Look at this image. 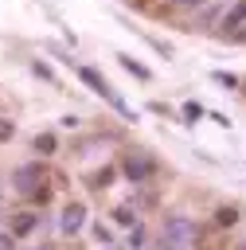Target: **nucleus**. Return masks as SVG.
I'll list each match as a JSON object with an SVG mask.
<instances>
[{
    "label": "nucleus",
    "instance_id": "f257e3e1",
    "mask_svg": "<svg viewBox=\"0 0 246 250\" xmlns=\"http://www.w3.org/2000/svg\"><path fill=\"white\" fill-rule=\"evenodd\" d=\"M78 78H82V82H86L98 98H105V102H109V105H113L125 121H137V109H129V105H125V98H121V94H117V90H113V86H109V82H105L94 66H78Z\"/></svg>",
    "mask_w": 246,
    "mask_h": 250
},
{
    "label": "nucleus",
    "instance_id": "f03ea898",
    "mask_svg": "<svg viewBox=\"0 0 246 250\" xmlns=\"http://www.w3.org/2000/svg\"><path fill=\"white\" fill-rule=\"evenodd\" d=\"M121 172H125L129 184H148L156 176V160H148L144 152H125L121 156Z\"/></svg>",
    "mask_w": 246,
    "mask_h": 250
},
{
    "label": "nucleus",
    "instance_id": "7ed1b4c3",
    "mask_svg": "<svg viewBox=\"0 0 246 250\" xmlns=\"http://www.w3.org/2000/svg\"><path fill=\"white\" fill-rule=\"evenodd\" d=\"M191 238H199V227L187 219V215H168L164 219V242L176 250L180 242H191Z\"/></svg>",
    "mask_w": 246,
    "mask_h": 250
},
{
    "label": "nucleus",
    "instance_id": "20e7f679",
    "mask_svg": "<svg viewBox=\"0 0 246 250\" xmlns=\"http://www.w3.org/2000/svg\"><path fill=\"white\" fill-rule=\"evenodd\" d=\"M43 180H47V172H43V164H39V160H27V164L12 168V188H16V191H27V195H31Z\"/></svg>",
    "mask_w": 246,
    "mask_h": 250
},
{
    "label": "nucleus",
    "instance_id": "39448f33",
    "mask_svg": "<svg viewBox=\"0 0 246 250\" xmlns=\"http://www.w3.org/2000/svg\"><path fill=\"white\" fill-rule=\"evenodd\" d=\"M82 223H86V203H82V199H70V203L62 207V219H59L62 234H78Z\"/></svg>",
    "mask_w": 246,
    "mask_h": 250
},
{
    "label": "nucleus",
    "instance_id": "423d86ee",
    "mask_svg": "<svg viewBox=\"0 0 246 250\" xmlns=\"http://www.w3.org/2000/svg\"><path fill=\"white\" fill-rule=\"evenodd\" d=\"M246 23V0H234L226 12H223V20H219V27H223V35H234L238 27Z\"/></svg>",
    "mask_w": 246,
    "mask_h": 250
},
{
    "label": "nucleus",
    "instance_id": "0eeeda50",
    "mask_svg": "<svg viewBox=\"0 0 246 250\" xmlns=\"http://www.w3.org/2000/svg\"><path fill=\"white\" fill-rule=\"evenodd\" d=\"M35 227H39V215H35V211H20V215L12 219V227H8V234H12V238H27Z\"/></svg>",
    "mask_w": 246,
    "mask_h": 250
},
{
    "label": "nucleus",
    "instance_id": "6e6552de",
    "mask_svg": "<svg viewBox=\"0 0 246 250\" xmlns=\"http://www.w3.org/2000/svg\"><path fill=\"white\" fill-rule=\"evenodd\" d=\"M117 62H121V66H125V70H129L133 78H141V82H152V70H148L144 62H137L133 55H117Z\"/></svg>",
    "mask_w": 246,
    "mask_h": 250
},
{
    "label": "nucleus",
    "instance_id": "1a4fd4ad",
    "mask_svg": "<svg viewBox=\"0 0 246 250\" xmlns=\"http://www.w3.org/2000/svg\"><path fill=\"white\" fill-rule=\"evenodd\" d=\"M113 223H117V227H137V223H141V219H137V207H133V203H117V207H113Z\"/></svg>",
    "mask_w": 246,
    "mask_h": 250
},
{
    "label": "nucleus",
    "instance_id": "9d476101",
    "mask_svg": "<svg viewBox=\"0 0 246 250\" xmlns=\"http://www.w3.org/2000/svg\"><path fill=\"white\" fill-rule=\"evenodd\" d=\"M35 152L39 156H55L59 152V137L55 133H35Z\"/></svg>",
    "mask_w": 246,
    "mask_h": 250
},
{
    "label": "nucleus",
    "instance_id": "9b49d317",
    "mask_svg": "<svg viewBox=\"0 0 246 250\" xmlns=\"http://www.w3.org/2000/svg\"><path fill=\"white\" fill-rule=\"evenodd\" d=\"M215 223H219V227H234V223H238V207H234V203L215 207Z\"/></svg>",
    "mask_w": 246,
    "mask_h": 250
},
{
    "label": "nucleus",
    "instance_id": "f8f14e48",
    "mask_svg": "<svg viewBox=\"0 0 246 250\" xmlns=\"http://www.w3.org/2000/svg\"><path fill=\"white\" fill-rule=\"evenodd\" d=\"M31 70H35V74H39L43 82H51V86H59V74H55V70H51V66L43 62V59H35V62H31Z\"/></svg>",
    "mask_w": 246,
    "mask_h": 250
},
{
    "label": "nucleus",
    "instance_id": "ddd939ff",
    "mask_svg": "<svg viewBox=\"0 0 246 250\" xmlns=\"http://www.w3.org/2000/svg\"><path fill=\"white\" fill-rule=\"evenodd\" d=\"M203 117V105L199 102H184V125H195Z\"/></svg>",
    "mask_w": 246,
    "mask_h": 250
},
{
    "label": "nucleus",
    "instance_id": "4468645a",
    "mask_svg": "<svg viewBox=\"0 0 246 250\" xmlns=\"http://www.w3.org/2000/svg\"><path fill=\"white\" fill-rule=\"evenodd\" d=\"M109 180H113V168H102V172H94V176H90V188H98V191H102V188H109Z\"/></svg>",
    "mask_w": 246,
    "mask_h": 250
},
{
    "label": "nucleus",
    "instance_id": "2eb2a0df",
    "mask_svg": "<svg viewBox=\"0 0 246 250\" xmlns=\"http://www.w3.org/2000/svg\"><path fill=\"white\" fill-rule=\"evenodd\" d=\"M94 238H98L102 246H117V242H113V230H109L105 223H94Z\"/></svg>",
    "mask_w": 246,
    "mask_h": 250
},
{
    "label": "nucleus",
    "instance_id": "dca6fc26",
    "mask_svg": "<svg viewBox=\"0 0 246 250\" xmlns=\"http://www.w3.org/2000/svg\"><path fill=\"white\" fill-rule=\"evenodd\" d=\"M141 246H144V223L129 227V250H141Z\"/></svg>",
    "mask_w": 246,
    "mask_h": 250
},
{
    "label": "nucleus",
    "instance_id": "f3484780",
    "mask_svg": "<svg viewBox=\"0 0 246 250\" xmlns=\"http://www.w3.org/2000/svg\"><path fill=\"white\" fill-rule=\"evenodd\" d=\"M211 78H215L219 86H226V90H234V86H238V74H226V70H211Z\"/></svg>",
    "mask_w": 246,
    "mask_h": 250
},
{
    "label": "nucleus",
    "instance_id": "a211bd4d",
    "mask_svg": "<svg viewBox=\"0 0 246 250\" xmlns=\"http://www.w3.org/2000/svg\"><path fill=\"white\" fill-rule=\"evenodd\" d=\"M12 137H16V121H12V117H0V145L12 141Z\"/></svg>",
    "mask_w": 246,
    "mask_h": 250
},
{
    "label": "nucleus",
    "instance_id": "6ab92c4d",
    "mask_svg": "<svg viewBox=\"0 0 246 250\" xmlns=\"http://www.w3.org/2000/svg\"><path fill=\"white\" fill-rule=\"evenodd\" d=\"M0 250H16V238L8 230H0Z\"/></svg>",
    "mask_w": 246,
    "mask_h": 250
},
{
    "label": "nucleus",
    "instance_id": "aec40b11",
    "mask_svg": "<svg viewBox=\"0 0 246 250\" xmlns=\"http://www.w3.org/2000/svg\"><path fill=\"white\" fill-rule=\"evenodd\" d=\"M176 8H207V0H172Z\"/></svg>",
    "mask_w": 246,
    "mask_h": 250
},
{
    "label": "nucleus",
    "instance_id": "412c9836",
    "mask_svg": "<svg viewBox=\"0 0 246 250\" xmlns=\"http://www.w3.org/2000/svg\"><path fill=\"white\" fill-rule=\"evenodd\" d=\"M230 39H234V43H246V23H242V27H238V31L230 35Z\"/></svg>",
    "mask_w": 246,
    "mask_h": 250
},
{
    "label": "nucleus",
    "instance_id": "4be33fe9",
    "mask_svg": "<svg viewBox=\"0 0 246 250\" xmlns=\"http://www.w3.org/2000/svg\"><path fill=\"white\" fill-rule=\"evenodd\" d=\"M234 250H246V238H242V242H238V246H234Z\"/></svg>",
    "mask_w": 246,
    "mask_h": 250
},
{
    "label": "nucleus",
    "instance_id": "5701e85b",
    "mask_svg": "<svg viewBox=\"0 0 246 250\" xmlns=\"http://www.w3.org/2000/svg\"><path fill=\"white\" fill-rule=\"evenodd\" d=\"M105 250H125V246H105Z\"/></svg>",
    "mask_w": 246,
    "mask_h": 250
},
{
    "label": "nucleus",
    "instance_id": "b1692460",
    "mask_svg": "<svg viewBox=\"0 0 246 250\" xmlns=\"http://www.w3.org/2000/svg\"><path fill=\"white\" fill-rule=\"evenodd\" d=\"M164 250H172V246H168V242H164Z\"/></svg>",
    "mask_w": 246,
    "mask_h": 250
},
{
    "label": "nucleus",
    "instance_id": "393cba45",
    "mask_svg": "<svg viewBox=\"0 0 246 250\" xmlns=\"http://www.w3.org/2000/svg\"><path fill=\"white\" fill-rule=\"evenodd\" d=\"M27 250H35V246H27Z\"/></svg>",
    "mask_w": 246,
    "mask_h": 250
}]
</instances>
